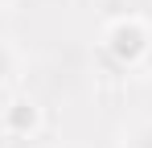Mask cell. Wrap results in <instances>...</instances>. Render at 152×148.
Segmentation results:
<instances>
[{
    "label": "cell",
    "mask_w": 152,
    "mask_h": 148,
    "mask_svg": "<svg viewBox=\"0 0 152 148\" xmlns=\"http://www.w3.org/2000/svg\"><path fill=\"white\" fill-rule=\"evenodd\" d=\"M4 8H12V0H0V12H4Z\"/></svg>",
    "instance_id": "cell-5"
},
{
    "label": "cell",
    "mask_w": 152,
    "mask_h": 148,
    "mask_svg": "<svg viewBox=\"0 0 152 148\" xmlns=\"http://www.w3.org/2000/svg\"><path fill=\"white\" fill-rule=\"evenodd\" d=\"M124 148H152V119L136 123V127L124 136Z\"/></svg>",
    "instance_id": "cell-4"
},
{
    "label": "cell",
    "mask_w": 152,
    "mask_h": 148,
    "mask_svg": "<svg viewBox=\"0 0 152 148\" xmlns=\"http://www.w3.org/2000/svg\"><path fill=\"white\" fill-rule=\"evenodd\" d=\"M0 132L12 136V140H33L41 132V103L33 95H25V91L8 95L0 103Z\"/></svg>",
    "instance_id": "cell-2"
},
{
    "label": "cell",
    "mask_w": 152,
    "mask_h": 148,
    "mask_svg": "<svg viewBox=\"0 0 152 148\" xmlns=\"http://www.w3.org/2000/svg\"><path fill=\"white\" fill-rule=\"evenodd\" d=\"M50 148H74V144H50Z\"/></svg>",
    "instance_id": "cell-6"
},
{
    "label": "cell",
    "mask_w": 152,
    "mask_h": 148,
    "mask_svg": "<svg viewBox=\"0 0 152 148\" xmlns=\"http://www.w3.org/2000/svg\"><path fill=\"white\" fill-rule=\"evenodd\" d=\"M12 74H17V53H12V45L0 37V91L12 82Z\"/></svg>",
    "instance_id": "cell-3"
},
{
    "label": "cell",
    "mask_w": 152,
    "mask_h": 148,
    "mask_svg": "<svg viewBox=\"0 0 152 148\" xmlns=\"http://www.w3.org/2000/svg\"><path fill=\"white\" fill-rule=\"evenodd\" d=\"M107 62H115L119 70H144L152 58V25L140 12H124V17H111L103 25L99 37Z\"/></svg>",
    "instance_id": "cell-1"
}]
</instances>
